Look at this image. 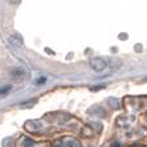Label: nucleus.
Masks as SVG:
<instances>
[{
	"label": "nucleus",
	"mask_w": 147,
	"mask_h": 147,
	"mask_svg": "<svg viewBox=\"0 0 147 147\" xmlns=\"http://www.w3.org/2000/svg\"><path fill=\"white\" fill-rule=\"evenodd\" d=\"M23 147H35V143H34V141L30 140V138H25V141H23Z\"/></svg>",
	"instance_id": "nucleus-8"
},
{
	"label": "nucleus",
	"mask_w": 147,
	"mask_h": 147,
	"mask_svg": "<svg viewBox=\"0 0 147 147\" xmlns=\"http://www.w3.org/2000/svg\"><path fill=\"white\" fill-rule=\"evenodd\" d=\"M107 103L110 105V107H112V109H115V110L120 109V102H119V99H117V98L111 97V98L107 99Z\"/></svg>",
	"instance_id": "nucleus-6"
},
{
	"label": "nucleus",
	"mask_w": 147,
	"mask_h": 147,
	"mask_svg": "<svg viewBox=\"0 0 147 147\" xmlns=\"http://www.w3.org/2000/svg\"><path fill=\"white\" fill-rule=\"evenodd\" d=\"M63 146L65 147H80V143H79V141L75 140V138H65Z\"/></svg>",
	"instance_id": "nucleus-4"
},
{
	"label": "nucleus",
	"mask_w": 147,
	"mask_h": 147,
	"mask_svg": "<svg viewBox=\"0 0 147 147\" xmlns=\"http://www.w3.org/2000/svg\"><path fill=\"white\" fill-rule=\"evenodd\" d=\"M90 67L93 69V71L102 72V71H105V69L107 67V63L101 57H94V58L90 59Z\"/></svg>",
	"instance_id": "nucleus-1"
},
{
	"label": "nucleus",
	"mask_w": 147,
	"mask_h": 147,
	"mask_svg": "<svg viewBox=\"0 0 147 147\" xmlns=\"http://www.w3.org/2000/svg\"><path fill=\"white\" fill-rule=\"evenodd\" d=\"M10 90V85H7V86H3L1 89H0V96L1 94H5V93H8V92Z\"/></svg>",
	"instance_id": "nucleus-9"
},
{
	"label": "nucleus",
	"mask_w": 147,
	"mask_h": 147,
	"mask_svg": "<svg viewBox=\"0 0 147 147\" xmlns=\"http://www.w3.org/2000/svg\"><path fill=\"white\" fill-rule=\"evenodd\" d=\"M9 41H10V44H12V45H14V47H21V45L23 44L22 36L18 35V34H14V35L10 36V38H9Z\"/></svg>",
	"instance_id": "nucleus-2"
},
{
	"label": "nucleus",
	"mask_w": 147,
	"mask_h": 147,
	"mask_svg": "<svg viewBox=\"0 0 147 147\" xmlns=\"http://www.w3.org/2000/svg\"><path fill=\"white\" fill-rule=\"evenodd\" d=\"M3 146L4 147H12V140H10V138H7V140L4 141V143H3Z\"/></svg>",
	"instance_id": "nucleus-10"
},
{
	"label": "nucleus",
	"mask_w": 147,
	"mask_h": 147,
	"mask_svg": "<svg viewBox=\"0 0 147 147\" xmlns=\"http://www.w3.org/2000/svg\"><path fill=\"white\" fill-rule=\"evenodd\" d=\"M10 76H12L13 79H22L23 76H25V70L21 69V67H16L14 70H12Z\"/></svg>",
	"instance_id": "nucleus-3"
},
{
	"label": "nucleus",
	"mask_w": 147,
	"mask_h": 147,
	"mask_svg": "<svg viewBox=\"0 0 147 147\" xmlns=\"http://www.w3.org/2000/svg\"><path fill=\"white\" fill-rule=\"evenodd\" d=\"M25 128L28 132H36L39 129V124H38V121H27L25 124Z\"/></svg>",
	"instance_id": "nucleus-5"
},
{
	"label": "nucleus",
	"mask_w": 147,
	"mask_h": 147,
	"mask_svg": "<svg viewBox=\"0 0 147 147\" xmlns=\"http://www.w3.org/2000/svg\"><path fill=\"white\" fill-rule=\"evenodd\" d=\"M133 147H141V146H133Z\"/></svg>",
	"instance_id": "nucleus-12"
},
{
	"label": "nucleus",
	"mask_w": 147,
	"mask_h": 147,
	"mask_svg": "<svg viewBox=\"0 0 147 147\" xmlns=\"http://www.w3.org/2000/svg\"><path fill=\"white\" fill-rule=\"evenodd\" d=\"M9 3L10 4H13V5H17V4H20L21 3V0H9Z\"/></svg>",
	"instance_id": "nucleus-11"
},
{
	"label": "nucleus",
	"mask_w": 147,
	"mask_h": 147,
	"mask_svg": "<svg viewBox=\"0 0 147 147\" xmlns=\"http://www.w3.org/2000/svg\"><path fill=\"white\" fill-rule=\"evenodd\" d=\"M36 102H38V98H31V99H28V101L22 102V103H21V106L25 107V109H31V107L35 106Z\"/></svg>",
	"instance_id": "nucleus-7"
}]
</instances>
